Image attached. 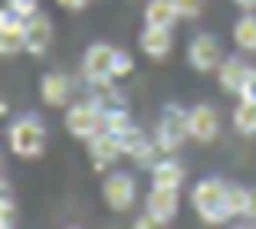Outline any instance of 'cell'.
<instances>
[{
	"mask_svg": "<svg viewBox=\"0 0 256 229\" xmlns=\"http://www.w3.org/2000/svg\"><path fill=\"white\" fill-rule=\"evenodd\" d=\"M226 187L220 177H207L200 184H194L190 190V203H194V213L210 226H224L230 220V210H226Z\"/></svg>",
	"mask_w": 256,
	"mask_h": 229,
	"instance_id": "obj_1",
	"label": "cell"
},
{
	"mask_svg": "<svg viewBox=\"0 0 256 229\" xmlns=\"http://www.w3.org/2000/svg\"><path fill=\"white\" fill-rule=\"evenodd\" d=\"M7 141H10V151L23 161H33L46 151V125L36 118V115H23L10 125L7 131Z\"/></svg>",
	"mask_w": 256,
	"mask_h": 229,
	"instance_id": "obj_2",
	"label": "cell"
},
{
	"mask_svg": "<svg viewBox=\"0 0 256 229\" xmlns=\"http://www.w3.org/2000/svg\"><path fill=\"white\" fill-rule=\"evenodd\" d=\"M190 138V108H181V105H164L158 121V131H154V141L164 154H174V151L184 148V141Z\"/></svg>",
	"mask_w": 256,
	"mask_h": 229,
	"instance_id": "obj_3",
	"label": "cell"
},
{
	"mask_svg": "<svg viewBox=\"0 0 256 229\" xmlns=\"http://www.w3.org/2000/svg\"><path fill=\"white\" fill-rule=\"evenodd\" d=\"M66 131L72 134V138H82V141L96 138L98 131H106V111L98 108L92 98L72 105V108L66 111Z\"/></svg>",
	"mask_w": 256,
	"mask_h": 229,
	"instance_id": "obj_4",
	"label": "cell"
},
{
	"mask_svg": "<svg viewBox=\"0 0 256 229\" xmlns=\"http://www.w3.org/2000/svg\"><path fill=\"white\" fill-rule=\"evenodd\" d=\"M224 59H226V56H224V46H220L217 36L200 33V36L190 39V46H188V62H190V69H197V72L207 75V72H217Z\"/></svg>",
	"mask_w": 256,
	"mask_h": 229,
	"instance_id": "obj_5",
	"label": "cell"
},
{
	"mask_svg": "<svg viewBox=\"0 0 256 229\" xmlns=\"http://www.w3.org/2000/svg\"><path fill=\"white\" fill-rule=\"evenodd\" d=\"M135 177L132 174H125V170H108L106 184H102V200L108 203V210H115V213H125V210H132V203H135Z\"/></svg>",
	"mask_w": 256,
	"mask_h": 229,
	"instance_id": "obj_6",
	"label": "cell"
},
{
	"mask_svg": "<svg viewBox=\"0 0 256 229\" xmlns=\"http://www.w3.org/2000/svg\"><path fill=\"white\" fill-rule=\"evenodd\" d=\"M122 151H125L138 167H154V164H158V151L161 148H158V141H151L142 128L132 125L125 134H122Z\"/></svg>",
	"mask_w": 256,
	"mask_h": 229,
	"instance_id": "obj_7",
	"label": "cell"
},
{
	"mask_svg": "<svg viewBox=\"0 0 256 229\" xmlns=\"http://www.w3.org/2000/svg\"><path fill=\"white\" fill-rule=\"evenodd\" d=\"M23 49H26V20L4 7V13H0V52L16 56Z\"/></svg>",
	"mask_w": 256,
	"mask_h": 229,
	"instance_id": "obj_8",
	"label": "cell"
},
{
	"mask_svg": "<svg viewBox=\"0 0 256 229\" xmlns=\"http://www.w3.org/2000/svg\"><path fill=\"white\" fill-rule=\"evenodd\" d=\"M125 154L122 151V138L112 131H98L96 138H89V157L96 170H112V164Z\"/></svg>",
	"mask_w": 256,
	"mask_h": 229,
	"instance_id": "obj_9",
	"label": "cell"
},
{
	"mask_svg": "<svg viewBox=\"0 0 256 229\" xmlns=\"http://www.w3.org/2000/svg\"><path fill=\"white\" fill-rule=\"evenodd\" d=\"M115 52H118V49H115V46H108V43L89 46V49H86V56H82V75H86V82L102 79V75H112Z\"/></svg>",
	"mask_w": 256,
	"mask_h": 229,
	"instance_id": "obj_10",
	"label": "cell"
},
{
	"mask_svg": "<svg viewBox=\"0 0 256 229\" xmlns=\"http://www.w3.org/2000/svg\"><path fill=\"white\" fill-rule=\"evenodd\" d=\"M250 72H253V69H250L246 59H240V56H226V59L220 62V69H217V82H220L224 92L240 95L243 85H246V79H250Z\"/></svg>",
	"mask_w": 256,
	"mask_h": 229,
	"instance_id": "obj_11",
	"label": "cell"
},
{
	"mask_svg": "<svg viewBox=\"0 0 256 229\" xmlns=\"http://www.w3.org/2000/svg\"><path fill=\"white\" fill-rule=\"evenodd\" d=\"M178 190H171V187H151L148 200H144V210H148L154 220L161 223V226H168V223L178 216Z\"/></svg>",
	"mask_w": 256,
	"mask_h": 229,
	"instance_id": "obj_12",
	"label": "cell"
},
{
	"mask_svg": "<svg viewBox=\"0 0 256 229\" xmlns=\"http://www.w3.org/2000/svg\"><path fill=\"white\" fill-rule=\"evenodd\" d=\"M217 134H220V115L210 105H194L190 108V138L200 144H210Z\"/></svg>",
	"mask_w": 256,
	"mask_h": 229,
	"instance_id": "obj_13",
	"label": "cell"
},
{
	"mask_svg": "<svg viewBox=\"0 0 256 229\" xmlns=\"http://www.w3.org/2000/svg\"><path fill=\"white\" fill-rule=\"evenodd\" d=\"M40 95L50 108H66L69 98H72V79L62 72H50L40 79Z\"/></svg>",
	"mask_w": 256,
	"mask_h": 229,
	"instance_id": "obj_14",
	"label": "cell"
},
{
	"mask_svg": "<svg viewBox=\"0 0 256 229\" xmlns=\"http://www.w3.org/2000/svg\"><path fill=\"white\" fill-rule=\"evenodd\" d=\"M50 39H53V23H50V16L33 13L30 20H26V52H30V56H43V52L50 49Z\"/></svg>",
	"mask_w": 256,
	"mask_h": 229,
	"instance_id": "obj_15",
	"label": "cell"
},
{
	"mask_svg": "<svg viewBox=\"0 0 256 229\" xmlns=\"http://www.w3.org/2000/svg\"><path fill=\"white\" fill-rule=\"evenodd\" d=\"M138 43H142V52L148 59H164L168 52H171L174 39H171V30H168V26H148V23H144Z\"/></svg>",
	"mask_w": 256,
	"mask_h": 229,
	"instance_id": "obj_16",
	"label": "cell"
},
{
	"mask_svg": "<svg viewBox=\"0 0 256 229\" xmlns=\"http://www.w3.org/2000/svg\"><path fill=\"white\" fill-rule=\"evenodd\" d=\"M118 79H112V75H102V79H92V102L98 105L102 111H115V108H128L125 105V95L118 92V85H115Z\"/></svg>",
	"mask_w": 256,
	"mask_h": 229,
	"instance_id": "obj_17",
	"label": "cell"
},
{
	"mask_svg": "<svg viewBox=\"0 0 256 229\" xmlns=\"http://www.w3.org/2000/svg\"><path fill=\"white\" fill-rule=\"evenodd\" d=\"M178 20H181V13L174 7V0H148L144 3V23L148 26H168L171 30Z\"/></svg>",
	"mask_w": 256,
	"mask_h": 229,
	"instance_id": "obj_18",
	"label": "cell"
},
{
	"mask_svg": "<svg viewBox=\"0 0 256 229\" xmlns=\"http://www.w3.org/2000/svg\"><path fill=\"white\" fill-rule=\"evenodd\" d=\"M181 184H184V167L178 161L164 157V161H158L154 167H151V187H171V190H181Z\"/></svg>",
	"mask_w": 256,
	"mask_h": 229,
	"instance_id": "obj_19",
	"label": "cell"
},
{
	"mask_svg": "<svg viewBox=\"0 0 256 229\" xmlns=\"http://www.w3.org/2000/svg\"><path fill=\"white\" fill-rule=\"evenodd\" d=\"M234 43L243 52H256V10H243V16L234 23Z\"/></svg>",
	"mask_w": 256,
	"mask_h": 229,
	"instance_id": "obj_20",
	"label": "cell"
},
{
	"mask_svg": "<svg viewBox=\"0 0 256 229\" xmlns=\"http://www.w3.org/2000/svg\"><path fill=\"white\" fill-rule=\"evenodd\" d=\"M234 128L246 138H256V102L240 98V105L234 108Z\"/></svg>",
	"mask_w": 256,
	"mask_h": 229,
	"instance_id": "obj_21",
	"label": "cell"
},
{
	"mask_svg": "<svg viewBox=\"0 0 256 229\" xmlns=\"http://www.w3.org/2000/svg\"><path fill=\"white\" fill-rule=\"evenodd\" d=\"M250 207V190L243 184H230L226 187V210H230V220L234 216H246Z\"/></svg>",
	"mask_w": 256,
	"mask_h": 229,
	"instance_id": "obj_22",
	"label": "cell"
},
{
	"mask_svg": "<svg viewBox=\"0 0 256 229\" xmlns=\"http://www.w3.org/2000/svg\"><path fill=\"white\" fill-rule=\"evenodd\" d=\"M20 223V213H16V203L10 197V184L4 180V200H0V226L4 229H14Z\"/></svg>",
	"mask_w": 256,
	"mask_h": 229,
	"instance_id": "obj_23",
	"label": "cell"
},
{
	"mask_svg": "<svg viewBox=\"0 0 256 229\" xmlns=\"http://www.w3.org/2000/svg\"><path fill=\"white\" fill-rule=\"evenodd\" d=\"M132 128V118H128V108H115V111H106V131L112 134H125Z\"/></svg>",
	"mask_w": 256,
	"mask_h": 229,
	"instance_id": "obj_24",
	"label": "cell"
},
{
	"mask_svg": "<svg viewBox=\"0 0 256 229\" xmlns=\"http://www.w3.org/2000/svg\"><path fill=\"white\" fill-rule=\"evenodd\" d=\"M204 3H207V0H174L181 20H197V16L204 13Z\"/></svg>",
	"mask_w": 256,
	"mask_h": 229,
	"instance_id": "obj_25",
	"label": "cell"
},
{
	"mask_svg": "<svg viewBox=\"0 0 256 229\" xmlns=\"http://www.w3.org/2000/svg\"><path fill=\"white\" fill-rule=\"evenodd\" d=\"M7 10H14L23 20H30L33 13H40V0H7Z\"/></svg>",
	"mask_w": 256,
	"mask_h": 229,
	"instance_id": "obj_26",
	"label": "cell"
},
{
	"mask_svg": "<svg viewBox=\"0 0 256 229\" xmlns=\"http://www.w3.org/2000/svg\"><path fill=\"white\" fill-rule=\"evenodd\" d=\"M132 69H135V59L118 49L115 52V66H112V79H125V75H132Z\"/></svg>",
	"mask_w": 256,
	"mask_h": 229,
	"instance_id": "obj_27",
	"label": "cell"
},
{
	"mask_svg": "<svg viewBox=\"0 0 256 229\" xmlns=\"http://www.w3.org/2000/svg\"><path fill=\"white\" fill-rule=\"evenodd\" d=\"M240 98H250V102H256V69L250 72V79H246V85H243Z\"/></svg>",
	"mask_w": 256,
	"mask_h": 229,
	"instance_id": "obj_28",
	"label": "cell"
},
{
	"mask_svg": "<svg viewBox=\"0 0 256 229\" xmlns=\"http://www.w3.org/2000/svg\"><path fill=\"white\" fill-rule=\"evenodd\" d=\"M151 226H161V223L154 220V216H151L148 210H144V213H142V216H138V220H135V229H151Z\"/></svg>",
	"mask_w": 256,
	"mask_h": 229,
	"instance_id": "obj_29",
	"label": "cell"
},
{
	"mask_svg": "<svg viewBox=\"0 0 256 229\" xmlns=\"http://www.w3.org/2000/svg\"><path fill=\"white\" fill-rule=\"evenodd\" d=\"M56 3H60L62 10H86L92 0H56Z\"/></svg>",
	"mask_w": 256,
	"mask_h": 229,
	"instance_id": "obj_30",
	"label": "cell"
},
{
	"mask_svg": "<svg viewBox=\"0 0 256 229\" xmlns=\"http://www.w3.org/2000/svg\"><path fill=\"white\" fill-rule=\"evenodd\" d=\"M246 220L256 223V190H250V207H246Z\"/></svg>",
	"mask_w": 256,
	"mask_h": 229,
	"instance_id": "obj_31",
	"label": "cell"
},
{
	"mask_svg": "<svg viewBox=\"0 0 256 229\" xmlns=\"http://www.w3.org/2000/svg\"><path fill=\"white\" fill-rule=\"evenodd\" d=\"M240 10H256V0H234Z\"/></svg>",
	"mask_w": 256,
	"mask_h": 229,
	"instance_id": "obj_32",
	"label": "cell"
}]
</instances>
